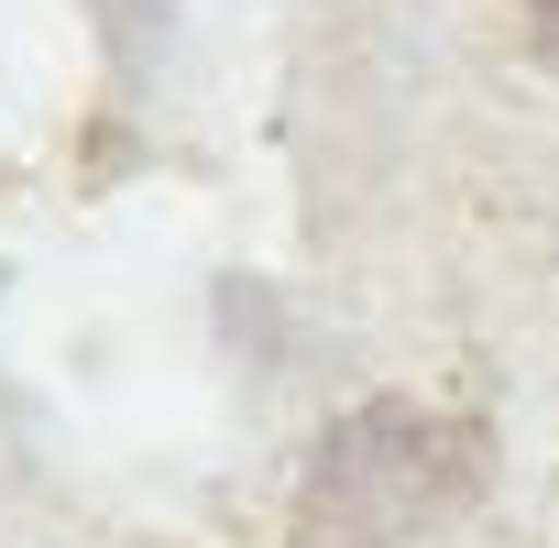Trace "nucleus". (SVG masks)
<instances>
[{
	"instance_id": "obj_1",
	"label": "nucleus",
	"mask_w": 559,
	"mask_h": 548,
	"mask_svg": "<svg viewBox=\"0 0 559 548\" xmlns=\"http://www.w3.org/2000/svg\"><path fill=\"white\" fill-rule=\"evenodd\" d=\"M472 483V439L406 406H362L352 428H330L319 472H308V537L352 548V537H395L439 504H461Z\"/></svg>"
},
{
	"instance_id": "obj_2",
	"label": "nucleus",
	"mask_w": 559,
	"mask_h": 548,
	"mask_svg": "<svg viewBox=\"0 0 559 548\" xmlns=\"http://www.w3.org/2000/svg\"><path fill=\"white\" fill-rule=\"evenodd\" d=\"M515 12H526V34H537V56L559 67V0H515Z\"/></svg>"
}]
</instances>
